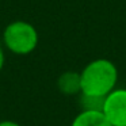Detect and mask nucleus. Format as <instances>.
<instances>
[{
    "label": "nucleus",
    "instance_id": "nucleus-1",
    "mask_svg": "<svg viewBox=\"0 0 126 126\" xmlns=\"http://www.w3.org/2000/svg\"><path fill=\"white\" fill-rule=\"evenodd\" d=\"M80 79L83 94L106 96L117 85L118 69L112 61L96 58L83 68L80 72Z\"/></svg>",
    "mask_w": 126,
    "mask_h": 126
},
{
    "label": "nucleus",
    "instance_id": "nucleus-2",
    "mask_svg": "<svg viewBox=\"0 0 126 126\" xmlns=\"http://www.w3.org/2000/svg\"><path fill=\"white\" fill-rule=\"evenodd\" d=\"M3 44L14 54H30L38 45V31L26 20H14L4 29Z\"/></svg>",
    "mask_w": 126,
    "mask_h": 126
},
{
    "label": "nucleus",
    "instance_id": "nucleus-3",
    "mask_svg": "<svg viewBox=\"0 0 126 126\" xmlns=\"http://www.w3.org/2000/svg\"><path fill=\"white\" fill-rule=\"evenodd\" d=\"M102 112L111 126H126V88H114L107 94Z\"/></svg>",
    "mask_w": 126,
    "mask_h": 126
},
{
    "label": "nucleus",
    "instance_id": "nucleus-4",
    "mask_svg": "<svg viewBox=\"0 0 126 126\" xmlns=\"http://www.w3.org/2000/svg\"><path fill=\"white\" fill-rule=\"evenodd\" d=\"M57 88L61 94L66 96L79 95L81 92V79L80 72L66 71L61 73L57 79Z\"/></svg>",
    "mask_w": 126,
    "mask_h": 126
},
{
    "label": "nucleus",
    "instance_id": "nucleus-5",
    "mask_svg": "<svg viewBox=\"0 0 126 126\" xmlns=\"http://www.w3.org/2000/svg\"><path fill=\"white\" fill-rule=\"evenodd\" d=\"M71 126H111L102 111H80Z\"/></svg>",
    "mask_w": 126,
    "mask_h": 126
},
{
    "label": "nucleus",
    "instance_id": "nucleus-6",
    "mask_svg": "<svg viewBox=\"0 0 126 126\" xmlns=\"http://www.w3.org/2000/svg\"><path fill=\"white\" fill-rule=\"evenodd\" d=\"M106 96L88 95V94H79V103L81 111H102Z\"/></svg>",
    "mask_w": 126,
    "mask_h": 126
},
{
    "label": "nucleus",
    "instance_id": "nucleus-7",
    "mask_svg": "<svg viewBox=\"0 0 126 126\" xmlns=\"http://www.w3.org/2000/svg\"><path fill=\"white\" fill-rule=\"evenodd\" d=\"M0 126H22V125L11 119H4V121H0Z\"/></svg>",
    "mask_w": 126,
    "mask_h": 126
},
{
    "label": "nucleus",
    "instance_id": "nucleus-8",
    "mask_svg": "<svg viewBox=\"0 0 126 126\" xmlns=\"http://www.w3.org/2000/svg\"><path fill=\"white\" fill-rule=\"evenodd\" d=\"M4 63H6V56H4L3 47L0 46V72L3 71V68H4Z\"/></svg>",
    "mask_w": 126,
    "mask_h": 126
}]
</instances>
